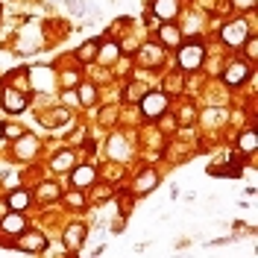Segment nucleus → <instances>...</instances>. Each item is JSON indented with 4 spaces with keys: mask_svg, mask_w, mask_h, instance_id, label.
I'll use <instances>...</instances> for the list:
<instances>
[{
    "mask_svg": "<svg viewBox=\"0 0 258 258\" xmlns=\"http://www.w3.org/2000/svg\"><path fill=\"white\" fill-rule=\"evenodd\" d=\"M220 35H223V41H226V44H232V47H241L243 41L249 38V27H246V21H243V18H238V21L226 24Z\"/></svg>",
    "mask_w": 258,
    "mask_h": 258,
    "instance_id": "1",
    "label": "nucleus"
},
{
    "mask_svg": "<svg viewBox=\"0 0 258 258\" xmlns=\"http://www.w3.org/2000/svg\"><path fill=\"white\" fill-rule=\"evenodd\" d=\"M203 56H206V47H203L200 41L185 44V47L179 50V64H182L185 71H197V68L203 64Z\"/></svg>",
    "mask_w": 258,
    "mask_h": 258,
    "instance_id": "2",
    "label": "nucleus"
},
{
    "mask_svg": "<svg viewBox=\"0 0 258 258\" xmlns=\"http://www.w3.org/2000/svg\"><path fill=\"white\" fill-rule=\"evenodd\" d=\"M167 109V97L159 94V91H153V94H144V100H141V112H144V117H159L161 112Z\"/></svg>",
    "mask_w": 258,
    "mask_h": 258,
    "instance_id": "3",
    "label": "nucleus"
},
{
    "mask_svg": "<svg viewBox=\"0 0 258 258\" xmlns=\"http://www.w3.org/2000/svg\"><path fill=\"white\" fill-rule=\"evenodd\" d=\"M226 85H241V82L249 80V64L246 62H232L229 64V71L223 74Z\"/></svg>",
    "mask_w": 258,
    "mask_h": 258,
    "instance_id": "4",
    "label": "nucleus"
},
{
    "mask_svg": "<svg viewBox=\"0 0 258 258\" xmlns=\"http://www.w3.org/2000/svg\"><path fill=\"white\" fill-rule=\"evenodd\" d=\"M3 106H6V112H24V106H27V97L21 94V91H15V88H3Z\"/></svg>",
    "mask_w": 258,
    "mask_h": 258,
    "instance_id": "5",
    "label": "nucleus"
},
{
    "mask_svg": "<svg viewBox=\"0 0 258 258\" xmlns=\"http://www.w3.org/2000/svg\"><path fill=\"white\" fill-rule=\"evenodd\" d=\"M97 179V170L91 167V164H82V167H77L74 173H71V182L77 185V188H85V185H91Z\"/></svg>",
    "mask_w": 258,
    "mask_h": 258,
    "instance_id": "6",
    "label": "nucleus"
},
{
    "mask_svg": "<svg viewBox=\"0 0 258 258\" xmlns=\"http://www.w3.org/2000/svg\"><path fill=\"white\" fill-rule=\"evenodd\" d=\"M18 249H21V252H41V249H44V235H38V232L24 235L21 243H18Z\"/></svg>",
    "mask_w": 258,
    "mask_h": 258,
    "instance_id": "7",
    "label": "nucleus"
},
{
    "mask_svg": "<svg viewBox=\"0 0 258 258\" xmlns=\"http://www.w3.org/2000/svg\"><path fill=\"white\" fill-rule=\"evenodd\" d=\"M156 15L161 18V21H170V18H176L179 12V0H156Z\"/></svg>",
    "mask_w": 258,
    "mask_h": 258,
    "instance_id": "8",
    "label": "nucleus"
},
{
    "mask_svg": "<svg viewBox=\"0 0 258 258\" xmlns=\"http://www.w3.org/2000/svg\"><path fill=\"white\" fill-rule=\"evenodd\" d=\"M82 241H85V226H82V223H74V226H68V232H64V243L77 249V246H80Z\"/></svg>",
    "mask_w": 258,
    "mask_h": 258,
    "instance_id": "9",
    "label": "nucleus"
},
{
    "mask_svg": "<svg viewBox=\"0 0 258 258\" xmlns=\"http://www.w3.org/2000/svg\"><path fill=\"white\" fill-rule=\"evenodd\" d=\"M24 229H27V223H24L21 211H15V214H9V217L3 220V232H9V235H21Z\"/></svg>",
    "mask_w": 258,
    "mask_h": 258,
    "instance_id": "10",
    "label": "nucleus"
},
{
    "mask_svg": "<svg viewBox=\"0 0 258 258\" xmlns=\"http://www.w3.org/2000/svg\"><path fill=\"white\" fill-rule=\"evenodd\" d=\"M32 203V197L27 191H15V194H9V209L12 211H24L27 206Z\"/></svg>",
    "mask_w": 258,
    "mask_h": 258,
    "instance_id": "11",
    "label": "nucleus"
},
{
    "mask_svg": "<svg viewBox=\"0 0 258 258\" xmlns=\"http://www.w3.org/2000/svg\"><path fill=\"white\" fill-rule=\"evenodd\" d=\"M159 38H161V44H167V47H176V44H179V30H176V27H161V30H159Z\"/></svg>",
    "mask_w": 258,
    "mask_h": 258,
    "instance_id": "12",
    "label": "nucleus"
},
{
    "mask_svg": "<svg viewBox=\"0 0 258 258\" xmlns=\"http://www.w3.org/2000/svg\"><path fill=\"white\" fill-rule=\"evenodd\" d=\"M156 182H159L156 173H153V170H144V173L138 176V182H135V188H138V191H153V188H156Z\"/></svg>",
    "mask_w": 258,
    "mask_h": 258,
    "instance_id": "13",
    "label": "nucleus"
},
{
    "mask_svg": "<svg viewBox=\"0 0 258 258\" xmlns=\"http://www.w3.org/2000/svg\"><path fill=\"white\" fill-rule=\"evenodd\" d=\"M255 147H258V135H255V132H246V135L241 138V150H246V153H252Z\"/></svg>",
    "mask_w": 258,
    "mask_h": 258,
    "instance_id": "14",
    "label": "nucleus"
},
{
    "mask_svg": "<svg viewBox=\"0 0 258 258\" xmlns=\"http://www.w3.org/2000/svg\"><path fill=\"white\" fill-rule=\"evenodd\" d=\"M41 197H44V200H56V197H59V188H56V185H44V188H41Z\"/></svg>",
    "mask_w": 258,
    "mask_h": 258,
    "instance_id": "15",
    "label": "nucleus"
},
{
    "mask_svg": "<svg viewBox=\"0 0 258 258\" xmlns=\"http://www.w3.org/2000/svg\"><path fill=\"white\" fill-rule=\"evenodd\" d=\"M243 44H246V53H249V59H255V56H258V44H255V38H246Z\"/></svg>",
    "mask_w": 258,
    "mask_h": 258,
    "instance_id": "16",
    "label": "nucleus"
},
{
    "mask_svg": "<svg viewBox=\"0 0 258 258\" xmlns=\"http://www.w3.org/2000/svg\"><path fill=\"white\" fill-rule=\"evenodd\" d=\"M32 150H35V141H27V144H18V153H21V156H27V153H32Z\"/></svg>",
    "mask_w": 258,
    "mask_h": 258,
    "instance_id": "17",
    "label": "nucleus"
},
{
    "mask_svg": "<svg viewBox=\"0 0 258 258\" xmlns=\"http://www.w3.org/2000/svg\"><path fill=\"white\" fill-rule=\"evenodd\" d=\"M94 47H97V41H91V44H85V47L80 50V59H88V56L94 53Z\"/></svg>",
    "mask_w": 258,
    "mask_h": 258,
    "instance_id": "18",
    "label": "nucleus"
},
{
    "mask_svg": "<svg viewBox=\"0 0 258 258\" xmlns=\"http://www.w3.org/2000/svg\"><path fill=\"white\" fill-rule=\"evenodd\" d=\"M68 161H71V156H68V153H62V159L53 161V167H56V170H62V167H68Z\"/></svg>",
    "mask_w": 258,
    "mask_h": 258,
    "instance_id": "19",
    "label": "nucleus"
},
{
    "mask_svg": "<svg viewBox=\"0 0 258 258\" xmlns=\"http://www.w3.org/2000/svg\"><path fill=\"white\" fill-rule=\"evenodd\" d=\"M91 100H94V88L85 85V88H82V103H91Z\"/></svg>",
    "mask_w": 258,
    "mask_h": 258,
    "instance_id": "20",
    "label": "nucleus"
},
{
    "mask_svg": "<svg viewBox=\"0 0 258 258\" xmlns=\"http://www.w3.org/2000/svg\"><path fill=\"white\" fill-rule=\"evenodd\" d=\"M68 203H71V206H85V203H82V194H68Z\"/></svg>",
    "mask_w": 258,
    "mask_h": 258,
    "instance_id": "21",
    "label": "nucleus"
},
{
    "mask_svg": "<svg viewBox=\"0 0 258 258\" xmlns=\"http://www.w3.org/2000/svg\"><path fill=\"white\" fill-rule=\"evenodd\" d=\"M114 53H117V47H112V44H109V47L103 50V59L109 62V59H114Z\"/></svg>",
    "mask_w": 258,
    "mask_h": 258,
    "instance_id": "22",
    "label": "nucleus"
},
{
    "mask_svg": "<svg viewBox=\"0 0 258 258\" xmlns=\"http://www.w3.org/2000/svg\"><path fill=\"white\" fill-rule=\"evenodd\" d=\"M6 135H9V138H21V129H18V126H9V129H6Z\"/></svg>",
    "mask_w": 258,
    "mask_h": 258,
    "instance_id": "23",
    "label": "nucleus"
},
{
    "mask_svg": "<svg viewBox=\"0 0 258 258\" xmlns=\"http://www.w3.org/2000/svg\"><path fill=\"white\" fill-rule=\"evenodd\" d=\"M0 135H3V126H0Z\"/></svg>",
    "mask_w": 258,
    "mask_h": 258,
    "instance_id": "24",
    "label": "nucleus"
}]
</instances>
